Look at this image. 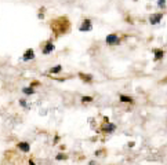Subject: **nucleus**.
<instances>
[{
	"label": "nucleus",
	"instance_id": "obj_13",
	"mask_svg": "<svg viewBox=\"0 0 167 165\" xmlns=\"http://www.w3.org/2000/svg\"><path fill=\"white\" fill-rule=\"evenodd\" d=\"M82 100H83V102H91L93 98H91V96H83Z\"/></svg>",
	"mask_w": 167,
	"mask_h": 165
},
{
	"label": "nucleus",
	"instance_id": "obj_10",
	"mask_svg": "<svg viewBox=\"0 0 167 165\" xmlns=\"http://www.w3.org/2000/svg\"><path fill=\"white\" fill-rule=\"evenodd\" d=\"M61 70H62V66L57 65L55 68H52V69H51V70H50V72H51V73H59V72H61Z\"/></svg>",
	"mask_w": 167,
	"mask_h": 165
},
{
	"label": "nucleus",
	"instance_id": "obj_3",
	"mask_svg": "<svg viewBox=\"0 0 167 165\" xmlns=\"http://www.w3.org/2000/svg\"><path fill=\"white\" fill-rule=\"evenodd\" d=\"M106 43L111 45H115L119 43V37L116 35H109V36H106Z\"/></svg>",
	"mask_w": 167,
	"mask_h": 165
},
{
	"label": "nucleus",
	"instance_id": "obj_15",
	"mask_svg": "<svg viewBox=\"0 0 167 165\" xmlns=\"http://www.w3.org/2000/svg\"><path fill=\"white\" fill-rule=\"evenodd\" d=\"M65 158H66L65 154H58L57 155V160H65Z\"/></svg>",
	"mask_w": 167,
	"mask_h": 165
},
{
	"label": "nucleus",
	"instance_id": "obj_14",
	"mask_svg": "<svg viewBox=\"0 0 167 165\" xmlns=\"http://www.w3.org/2000/svg\"><path fill=\"white\" fill-rule=\"evenodd\" d=\"M159 7L164 8V7H166V0H159Z\"/></svg>",
	"mask_w": 167,
	"mask_h": 165
},
{
	"label": "nucleus",
	"instance_id": "obj_7",
	"mask_svg": "<svg viewBox=\"0 0 167 165\" xmlns=\"http://www.w3.org/2000/svg\"><path fill=\"white\" fill-rule=\"evenodd\" d=\"M54 50V45L51 44V43H47L46 44V47L43 48V54H50V52Z\"/></svg>",
	"mask_w": 167,
	"mask_h": 165
},
{
	"label": "nucleus",
	"instance_id": "obj_11",
	"mask_svg": "<svg viewBox=\"0 0 167 165\" xmlns=\"http://www.w3.org/2000/svg\"><path fill=\"white\" fill-rule=\"evenodd\" d=\"M80 77H82L83 80H86V81H91L93 80L90 75H83V73H80Z\"/></svg>",
	"mask_w": 167,
	"mask_h": 165
},
{
	"label": "nucleus",
	"instance_id": "obj_4",
	"mask_svg": "<svg viewBox=\"0 0 167 165\" xmlns=\"http://www.w3.org/2000/svg\"><path fill=\"white\" fill-rule=\"evenodd\" d=\"M162 17H163L162 14H153V15L149 17V22L153 23V25H155V23H159L162 21Z\"/></svg>",
	"mask_w": 167,
	"mask_h": 165
},
{
	"label": "nucleus",
	"instance_id": "obj_5",
	"mask_svg": "<svg viewBox=\"0 0 167 165\" xmlns=\"http://www.w3.org/2000/svg\"><path fill=\"white\" fill-rule=\"evenodd\" d=\"M18 149L22 150L24 153H28V151H29V149H30V146H29V143L21 142V143H18Z\"/></svg>",
	"mask_w": 167,
	"mask_h": 165
},
{
	"label": "nucleus",
	"instance_id": "obj_6",
	"mask_svg": "<svg viewBox=\"0 0 167 165\" xmlns=\"http://www.w3.org/2000/svg\"><path fill=\"white\" fill-rule=\"evenodd\" d=\"M33 58H35L33 50H28V51L25 52V55H24V61H29V59H33Z\"/></svg>",
	"mask_w": 167,
	"mask_h": 165
},
{
	"label": "nucleus",
	"instance_id": "obj_1",
	"mask_svg": "<svg viewBox=\"0 0 167 165\" xmlns=\"http://www.w3.org/2000/svg\"><path fill=\"white\" fill-rule=\"evenodd\" d=\"M80 30H82V32H89V30H91V21L90 20L83 21L82 26H80Z\"/></svg>",
	"mask_w": 167,
	"mask_h": 165
},
{
	"label": "nucleus",
	"instance_id": "obj_9",
	"mask_svg": "<svg viewBox=\"0 0 167 165\" xmlns=\"http://www.w3.org/2000/svg\"><path fill=\"white\" fill-rule=\"evenodd\" d=\"M120 100L121 102H130V103L133 102V99L130 96H126V95H120Z\"/></svg>",
	"mask_w": 167,
	"mask_h": 165
},
{
	"label": "nucleus",
	"instance_id": "obj_16",
	"mask_svg": "<svg viewBox=\"0 0 167 165\" xmlns=\"http://www.w3.org/2000/svg\"><path fill=\"white\" fill-rule=\"evenodd\" d=\"M29 165H35V162H33V161H29Z\"/></svg>",
	"mask_w": 167,
	"mask_h": 165
},
{
	"label": "nucleus",
	"instance_id": "obj_2",
	"mask_svg": "<svg viewBox=\"0 0 167 165\" xmlns=\"http://www.w3.org/2000/svg\"><path fill=\"white\" fill-rule=\"evenodd\" d=\"M115 128L116 127L113 125V124H111L109 121H105V124L102 125V131H104V132H113Z\"/></svg>",
	"mask_w": 167,
	"mask_h": 165
},
{
	"label": "nucleus",
	"instance_id": "obj_12",
	"mask_svg": "<svg viewBox=\"0 0 167 165\" xmlns=\"http://www.w3.org/2000/svg\"><path fill=\"white\" fill-rule=\"evenodd\" d=\"M24 92H25V94H33V92H35V91L32 90V88H24Z\"/></svg>",
	"mask_w": 167,
	"mask_h": 165
},
{
	"label": "nucleus",
	"instance_id": "obj_8",
	"mask_svg": "<svg viewBox=\"0 0 167 165\" xmlns=\"http://www.w3.org/2000/svg\"><path fill=\"white\" fill-rule=\"evenodd\" d=\"M162 57H163V51H162V50H156V51H155V59H160Z\"/></svg>",
	"mask_w": 167,
	"mask_h": 165
}]
</instances>
